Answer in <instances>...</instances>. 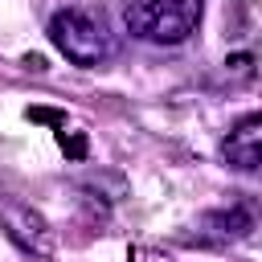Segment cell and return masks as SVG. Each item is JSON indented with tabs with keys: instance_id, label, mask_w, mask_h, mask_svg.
<instances>
[{
	"instance_id": "6da1fadb",
	"label": "cell",
	"mask_w": 262,
	"mask_h": 262,
	"mask_svg": "<svg viewBox=\"0 0 262 262\" xmlns=\"http://www.w3.org/2000/svg\"><path fill=\"white\" fill-rule=\"evenodd\" d=\"M49 41L57 45V53L74 66H106L115 57V33L106 29L102 16L86 12V8H61L49 20Z\"/></svg>"
},
{
	"instance_id": "7a4b0ae2",
	"label": "cell",
	"mask_w": 262,
	"mask_h": 262,
	"mask_svg": "<svg viewBox=\"0 0 262 262\" xmlns=\"http://www.w3.org/2000/svg\"><path fill=\"white\" fill-rule=\"evenodd\" d=\"M123 20H127V33L139 41L180 45L201 25V0H131Z\"/></svg>"
},
{
	"instance_id": "3957f363",
	"label": "cell",
	"mask_w": 262,
	"mask_h": 262,
	"mask_svg": "<svg viewBox=\"0 0 262 262\" xmlns=\"http://www.w3.org/2000/svg\"><path fill=\"white\" fill-rule=\"evenodd\" d=\"M0 225L4 233L33 258H49L53 254V229L41 213L25 209V205H0Z\"/></svg>"
},
{
	"instance_id": "277c9868",
	"label": "cell",
	"mask_w": 262,
	"mask_h": 262,
	"mask_svg": "<svg viewBox=\"0 0 262 262\" xmlns=\"http://www.w3.org/2000/svg\"><path fill=\"white\" fill-rule=\"evenodd\" d=\"M221 156L237 172H258V164H262V115H246L242 123H233V131L221 143Z\"/></svg>"
},
{
	"instance_id": "5b68a950",
	"label": "cell",
	"mask_w": 262,
	"mask_h": 262,
	"mask_svg": "<svg viewBox=\"0 0 262 262\" xmlns=\"http://www.w3.org/2000/svg\"><path fill=\"white\" fill-rule=\"evenodd\" d=\"M61 147H66V156L82 160V156H86V135H78V131H74V135H66V131H61Z\"/></svg>"
}]
</instances>
